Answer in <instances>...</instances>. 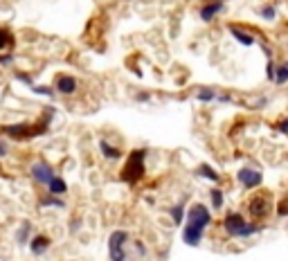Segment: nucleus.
Returning a JSON list of instances; mask_svg holds the SVG:
<instances>
[{"label": "nucleus", "instance_id": "16", "mask_svg": "<svg viewBox=\"0 0 288 261\" xmlns=\"http://www.w3.org/2000/svg\"><path fill=\"white\" fill-rule=\"evenodd\" d=\"M196 176H201V178L210 180V183H214V185L221 183V173H218L216 169L212 167V164H198V169H196Z\"/></svg>", "mask_w": 288, "mask_h": 261}, {"label": "nucleus", "instance_id": "28", "mask_svg": "<svg viewBox=\"0 0 288 261\" xmlns=\"http://www.w3.org/2000/svg\"><path fill=\"white\" fill-rule=\"evenodd\" d=\"M275 68H277V61H275V59H268V66H266V77H268V81H275Z\"/></svg>", "mask_w": 288, "mask_h": 261}, {"label": "nucleus", "instance_id": "26", "mask_svg": "<svg viewBox=\"0 0 288 261\" xmlns=\"http://www.w3.org/2000/svg\"><path fill=\"white\" fill-rule=\"evenodd\" d=\"M277 216L288 219V196H286V198H281V201L277 203Z\"/></svg>", "mask_w": 288, "mask_h": 261}, {"label": "nucleus", "instance_id": "12", "mask_svg": "<svg viewBox=\"0 0 288 261\" xmlns=\"http://www.w3.org/2000/svg\"><path fill=\"white\" fill-rule=\"evenodd\" d=\"M228 32L232 34V38L239 45H243V48H252V45L257 43V38H255V34H250V32H246L243 27H239V25H228Z\"/></svg>", "mask_w": 288, "mask_h": 261}, {"label": "nucleus", "instance_id": "15", "mask_svg": "<svg viewBox=\"0 0 288 261\" xmlns=\"http://www.w3.org/2000/svg\"><path fill=\"white\" fill-rule=\"evenodd\" d=\"M45 189H48V194H52V196H63V194H68V183L61 178V176H54V178L45 185Z\"/></svg>", "mask_w": 288, "mask_h": 261}, {"label": "nucleus", "instance_id": "20", "mask_svg": "<svg viewBox=\"0 0 288 261\" xmlns=\"http://www.w3.org/2000/svg\"><path fill=\"white\" fill-rule=\"evenodd\" d=\"M194 97L198 99V101H205V104H210V101H216L218 93H216V90H214V88L201 86V88H196V90H194Z\"/></svg>", "mask_w": 288, "mask_h": 261}, {"label": "nucleus", "instance_id": "8", "mask_svg": "<svg viewBox=\"0 0 288 261\" xmlns=\"http://www.w3.org/2000/svg\"><path fill=\"white\" fill-rule=\"evenodd\" d=\"M30 176L36 185H48L56 176V171H54L52 164H48L45 160H36V162L30 164Z\"/></svg>", "mask_w": 288, "mask_h": 261}, {"label": "nucleus", "instance_id": "32", "mask_svg": "<svg viewBox=\"0 0 288 261\" xmlns=\"http://www.w3.org/2000/svg\"><path fill=\"white\" fill-rule=\"evenodd\" d=\"M79 228H81V223H79L77 219H75V223H72V221H70V232H77Z\"/></svg>", "mask_w": 288, "mask_h": 261}, {"label": "nucleus", "instance_id": "19", "mask_svg": "<svg viewBox=\"0 0 288 261\" xmlns=\"http://www.w3.org/2000/svg\"><path fill=\"white\" fill-rule=\"evenodd\" d=\"M273 83H277V86L288 83V59L277 61V68H275V81Z\"/></svg>", "mask_w": 288, "mask_h": 261}, {"label": "nucleus", "instance_id": "5", "mask_svg": "<svg viewBox=\"0 0 288 261\" xmlns=\"http://www.w3.org/2000/svg\"><path fill=\"white\" fill-rule=\"evenodd\" d=\"M131 234L126 230H113L108 234V261H126V246Z\"/></svg>", "mask_w": 288, "mask_h": 261}, {"label": "nucleus", "instance_id": "22", "mask_svg": "<svg viewBox=\"0 0 288 261\" xmlns=\"http://www.w3.org/2000/svg\"><path fill=\"white\" fill-rule=\"evenodd\" d=\"M14 34H11L7 27H0V52H7L9 48H14Z\"/></svg>", "mask_w": 288, "mask_h": 261}, {"label": "nucleus", "instance_id": "3", "mask_svg": "<svg viewBox=\"0 0 288 261\" xmlns=\"http://www.w3.org/2000/svg\"><path fill=\"white\" fill-rule=\"evenodd\" d=\"M223 230L230 239H250V236L259 234L263 230V225H259L257 221H248L241 212H228L223 216Z\"/></svg>", "mask_w": 288, "mask_h": 261}, {"label": "nucleus", "instance_id": "17", "mask_svg": "<svg viewBox=\"0 0 288 261\" xmlns=\"http://www.w3.org/2000/svg\"><path fill=\"white\" fill-rule=\"evenodd\" d=\"M169 216H171L173 225H183L185 216H187V209H185V203H176V205L169 207Z\"/></svg>", "mask_w": 288, "mask_h": 261}, {"label": "nucleus", "instance_id": "33", "mask_svg": "<svg viewBox=\"0 0 288 261\" xmlns=\"http://www.w3.org/2000/svg\"><path fill=\"white\" fill-rule=\"evenodd\" d=\"M201 3H214V0H201Z\"/></svg>", "mask_w": 288, "mask_h": 261}, {"label": "nucleus", "instance_id": "30", "mask_svg": "<svg viewBox=\"0 0 288 261\" xmlns=\"http://www.w3.org/2000/svg\"><path fill=\"white\" fill-rule=\"evenodd\" d=\"M277 130H279V133H284V135H288V115L284 117V120L277 122Z\"/></svg>", "mask_w": 288, "mask_h": 261}, {"label": "nucleus", "instance_id": "18", "mask_svg": "<svg viewBox=\"0 0 288 261\" xmlns=\"http://www.w3.org/2000/svg\"><path fill=\"white\" fill-rule=\"evenodd\" d=\"M210 205H212L214 212L223 209V205H225V194H223L221 187H212V189H210Z\"/></svg>", "mask_w": 288, "mask_h": 261}, {"label": "nucleus", "instance_id": "10", "mask_svg": "<svg viewBox=\"0 0 288 261\" xmlns=\"http://www.w3.org/2000/svg\"><path fill=\"white\" fill-rule=\"evenodd\" d=\"M77 88H79L77 77H72V75H56V79H54V90H56V95L70 97V95L77 93Z\"/></svg>", "mask_w": 288, "mask_h": 261}, {"label": "nucleus", "instance_id": "4", "mask_svg": "<svg viewBox=\"0 0 288 261\" xmlns=\"http://www.w3.org/2000/svg\"><path fill=\"white\" fill-rule=\"evenodd\" d=\"M146 173V149H133L126 156L122 171H120V180L126 185H138Z\"/></svg>", "mask_w": 288, "mask_h": 261}, {"label": "nucleus", "instance_id": "27", "mask_svg": "<svg viewBox=\"0 0 288 261\" xmlns=\"http://www.w3.org/2000/svg\"><path fill=\"white\" fill-rule=\"evenodd\" d=\"M16 81H20V83H25L27 88H32L34 86V79L27 75V72H16Z\"/></svg>", "mask_w": 288, "mask_h": 261}, {"label": "nucleus", "instance_id": "23", "mask_svg": "<svg viewBox=\"0 0 288 261\" xmlns=\"http://www.w3.org/2000/svg\"><path fill=\"white\" fill-rule=\"evenodd\" d=\"M34 95H41V97H48V99H52L54 95H56V90L54 86H43V83H34V86L30 88Z\"/></svg>", "mask_w": 288, "mask_h": 261}, {"label": "nucleus", "instance_id": "1", "mask_svg": "<svg viewBox=\"0 0 288 261\" xmlns=\"http://www.w3.org/2000/svg\"><path fill=\"white\" fill-rule=\"evenodd\" d=\"M212 209L205 203H194L187 209V216L183 223V243L189 248H198L205 236V230L212 225Z\"/></svg>", "mask_w": 288, "mask_h": 261}, {"label": "nucleus", "instance_id": "14", "mask_svg": "<svg viewBox=\"0 0 288 261\" xmlns=\"http://www.w3.org/2000/svg\"><path fill=\"white\" fill-rule=\"evenodd\" d=\"M34 236V228H32V221H23L18 225V230H16V241H18V246H27L30 239Z\"/></svg>", "mask_w": 288, "mask_h": 261}, {"label": "nucleus", "instance_id": "11", "mask_svg": "<svg viewBox=\"0 0 288 261\" xmlns=\"http://www.w3.org/2000/svg\"><path fill=\"white\" fill-rule=\"evenodd\" d=\"M27 246H30V250H32L34 257H41V254H45V252L50 250V246H52V239H50L48 234H34Z\"/></svg>", "mask_w": 288, "mask_h": 261}, {"label": "nucleus", "instance_id": "2", "mask_svg": "<svg viewBox=\"0 0 288 261\" xmlns=\"http://www.w3.org/2000/svg\"><path fill=\"white\" fill-rule=\"evenodd\" d=\"M56 111L52 108H45V115L41 117V122H20V124H3L0 126V135L3 138H9V140H16V142H27V140H34V138H41L50 130V120H52Z\"/></svg>", "mask_w": 288, "mask_h": 261}, {"label": "nucleus", "instance_id": "6", "mask_svg": "<svg viewBox=\"0 0 288 261\" xmlns=\"http://www.w3.org/2000/svg\"><path fill=\"white\" fill-rule=\"evenodd\" d=\"M270 212H273V198L270 194H255L248 201V214H250L252 221H263L270 216Z\"/></svg>", "mask_w": 288, "mask_h": 261}, {"label": "nucleus", "instance_id": "29", "mask_svg": "<svg viewBox=\"0 0 288 261\" xmlns=\"http://www.w3.org/2000/svg\"><path fill=\"white\" fill-rule=\"evenodd\" d=\"M9 156V142H7V138H3V135H0V160H3V158H7Z\"/></svg>", "mask_w": 288, "mask_h": 261}, {"label": "nucleus", "instance_id": "31", "mask_svg": "<svg viewBox=\"0 0 288 261\" xmlns=\"http://www.w3.org/2000/svg\"><path fill=\"white\" fill-rule=\"evenodd\" d=\"M261 50H263V52H266V56H268V59H273V50H270L266 43H261Z\"/></svg>", "mask_w": 288, "mask_h": 261}, {"label": "nucleus", "instance_id": "7", "mask_svg": "<svg viewBox=\"0 0 288 261\" xmlns=\"http://www.w3.org/2000/svg\"><path fill=\"white\" fill-rule=\"evenodd\" d=\"M236 180H239V185L243 187V189H257V187H261V183H263V173L255 167H241L239 171H236Z\"/></svg>", "mask_w": 288, "mask_h": 261}, {"label": "nucleus", "instance_id": "13", "mask_svg": "<svg viewBox=\"0 0 288 261\" xmlns=\"http://www.w3.org/2000/svg\"><path fill=\"white\" fill-rule=\"evenodd\" d=\"M99 153L108 162H117V160H122V158H124V151L117 149L115 144H110L108 140H99Z\"/></svg>", "mask_w": 288, "mask_h": 261}, {"label": "nucleus", "instance_id": "25", "mask_svg": "<svg viewBox=\"0 0 288 261\" xmlns=\"http://www.w3.org/2000/svg\"><path fill=\"white\" fill-rule=\"evenodd\" d=\"M16 63V56L11 52H0V68H11Z\"/></svg>", "mask_w": 288, "mask_h": 261}, {"label": "nucleus", "instance_id": "21", "mask_svg": "<svg viewBox=\"0 0 288 261\" xmlns=\"http://www.w3.org/2000/svg\"><path fill=\"white\" fill-rule=\"evenodd\" d=\"M38 205H41V207H59V209H65V207H68V203H65L61 196L48 194V196H43V198H41V203H38Z\"/></svg>", "mask_w": 288, "mask_h": 261}, {"label": "nucleus", "instance_id": "24", "mask_svg": "<svg viewBox=\"0 0 288 261\" xmlns=\"http://www.w3.org/2000/svg\"><path fill=\"white\" fill-rule=\"evenodd\" d=\"M259 16H261L263 20H275L277 18V9H275V5H263V7L259 9Z\"/></svg>", "mask_w": 288, "mask_h": 261}, {"label": "nucleus", "instance_id": "9", "mask_svg": "<svg viewBox=\"0 0 288 261\" xmlns=\"http://www.w3.org/2000/svg\"><path fill=\"white\" fill-rule=\"evenodd\" d=\"M225 11V0H214V3H203L198 7V18L203 23H212L216 20Z\"/></svg>", "mask_w": 288, "mask_h": 261}]
</instances>
